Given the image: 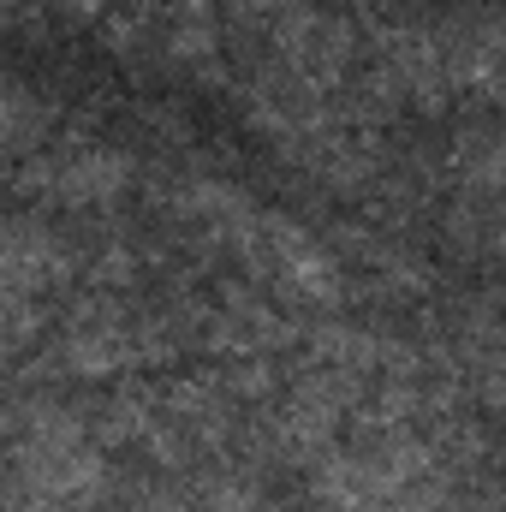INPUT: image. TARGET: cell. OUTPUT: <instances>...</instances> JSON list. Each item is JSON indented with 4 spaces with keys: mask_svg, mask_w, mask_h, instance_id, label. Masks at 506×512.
Here are the masks:
<instances>
[{
    "mask_svg": "<svg viewBox=\"0 0 506 512\" xmlns=\"http://www.w3.org/2000/svg\"><path fill=\"white\" fill-rule=\"evenodd\" d=\"M227 233L245 245L251 268L274 286V292H286V298H316V304H328V298L340 292L334 256L322 251L304 227H292V221H280V215H251V209H239V215L227 221Z\"/></svg>",
    "mask_w": 506,
    "mask_h": 512,
    "instance_id": "6da1fadb",
    "label": "cell"
},
{
    "mask_svg": "<svg viewBox=\"0 0 506 512\" xmlns=\"http://www.w3.org/2000/svg\"><path fill=\"white\" fill-rule=\"evenodd\" d=\"M274 42H280V66H286L304 90H310V84H334L340 66H346V54H352L346 24H340V18H322V12H292Z\"/></svg>",
    "mask_w": 506,
    "mask_h": 512,
    "instance_id": "7a4b0ae2",
    "label": "cell"
},
{
    "mask_svg": "<svg viewBox=\"0 0 506 512\" xmlns=\"http://www.w3.org/2000/svg\"><path fill=\"white\" fill-rule=\"evenodd\" d=\"M60 274V251L42 233H0V310L36 298Z\"/></svg>",
    "mask_w": 506,
    "mask_h": 512,
    "instance_id": "3957f363",
    "label": "cell"
},
{
    "mask_svg": "<svg viewBox=\"0 0 506 512\" xmlns=\"http://www.w3.org/2000/svg\"><path fill=\"white\" fill-rule=\"evenodd\" d=\"M120 179H126V161H120V155H84V161L72 155L66 173H60V197H78V203H90V197H114Z\"/></svg>",
    "mask_w": 506,
    "mask_h": 512,
    "instance_id": "277c9868",
    "label": "cell"
},
{
    "mask_svg": "<svg viewBox=\"0 0 506 512\" xmlns=\"http://www.w3.org/2000/svg\"><path fill=\"white\" fill-rule=\"evenodd\" d=\"M239 6H245V12H292L298 0H239Z\"/></svg>",
    "mask_w": 506,
    "mask_h": 512,
    "instance_id": "5b68a950",
    "label": "cell"
}]
</instances>
